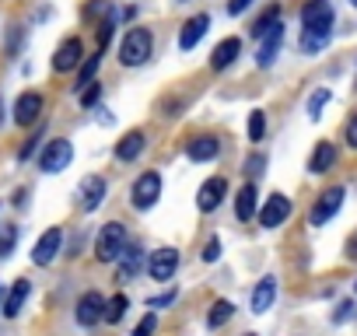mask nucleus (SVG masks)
Masks as SVG:
<instances>
[{"instance_id": "1", "label": "nucleus", "mask_w": 357, "mask_h": 336, "mask_svg": "<svg viewBox=\"0 0 357 336\" xmlns=\"http://www.w3.org/2000/svg\"><path fill=\"white\" fill-rule=\"evenodd\" d=\"M151 49H154V36L147 29H130L119 43V63L123 67H140L151 60Z\"/></svg>"}, {"instance_id": "2", "label": "nucleus", "mask_w": 357, "mask_h": 336, "mask_svg": "<svg viewBox=\"0 0 357 336\" xmlns=\"http://www.w3.org/2000/svg\"><path fill=\"white\" fill-rule=\"evenodd\" d=\"M126 249V228L119 221H109L98 235H95V259L98 263H116Z\"/></svg>"}, {"instance_id": "3", "label": "nucleus", "mask_w": 357, "mask_h": 336, "mask_svg": "<svg viewBox=\"0 0 357 336\" xmlns=\"http://www.w3.org/2000/svg\"><path fill=\"white\" fill-rule=\"evenodd\" d=\"M70 161H74V147H70V140H63V137L46 140V147H43V154H39V168H43L46 176H60V172H67Z\"/></svg>"}, {"instance_id": "4", "label": "nucleus", "mask_w": 357, "mask_h": 336, "mask_svg": "<svg viewBox=\"0 0 357 336\" xmlns=\"http://www.w3.org/2000/svg\"><path fill=\"white\" fill-rule=\"evenodd\" d=\"M161 200V176L158 172H140L130 186V207L133 211H151Z\"/></svg>"}, {"instance_id": "5", "label": "nucleus", "mask_w": 357, "mask_h": 336, "mask_svg": "<svg viewBox=\"0 0 357 336\" xmlns=\"http://www.w3.org/2000/svg\"><path fill=\"white\" fill-rule=\"evenodd\" d=\"M343 197H347V190H343V186H329L326 193H319V200L312 204L308 224H312V228H322V224H329V221L340 214V207H343Z\"/></svg>"}, {"instance_id": "6", "label": "nucleus", "mask_w": 357, "mask_h": 336, "mask_svg": "<svg viewBox=\"0 0 357 336\" xmlns=\"http://www.w3.org/2000/svg\"><path fill=\"white\" fill-rule=\"evenodd\" d=\"M336 11L329 0H308L301 8V32H333Z\"/></svg>"}, {"instance_id": "7", "label": "nucleus", "mask_w": 357, "mask_h": 336, "mask_svg": "<svg viewBox=\"0 0 357 336\" xmlns=\"http://www.w3.org/2000/svg\"><path fill=\"white\" fill-rule=\"evenodd\" d=\"M60 252H63V228L53 224V228H46V231L39 235V242L32 245V263H36V266H50Z\"/></svg>"}, {"instance_id": "8", "label": "nucleus", "mask_w": 357, "mask_h": 336, "mask_svg": "<svg viewBox=\"0 0 357 336\" xmlns=\"http://www.w3.org/2000/svg\"><path fill=\"white\" fill-rule=\"evenodd\" d=\"M81 56H84L81 36H67V39L56 46V53H53V70H56V74H70V70L81 67Z\"/></svg>"}, {"instance_id": "9", "label": "nucleus", "mask_w": 357, "mask_h": 336, "mask_svg": "<svg viewBox=\"0 0 357 336\" xmlns=\"http://www.w3.org/2000/svg\"><path fill=\"white\" fill-rule=\"evenodd\" d=\"M225 197H228V179H225V176L204 179V186L197 190V207H200V214H214V211L225 204Z\"/></svg>"}, {"instance_id": "10", "label": "nucleus", "mask_w": 357, "mask_h": 336, "mask_svg": "<svg viewBox=\"0 0 357 336\" xmlns=\"http://www.w3.org/2000/svg\"><path fill=\"white\" fill-rule=\"evenodd\" d=\"M144 266H147V273H151V280H158V284H165V280H172V277H175V270H178V249H172V245H165V249H158V252H151Z\"/></svg>"}, {"instance_id": "11", "label": "nucleus", "mask_w": 357, "mask_h": 336, "mask_svg": "<svg viewBox=\"0 0 357 336\" xmlns=\"http://www.w3.org/2000/svg\"><path fill=\"white\" fill-rule=\"evenodd\" d=\"M105 197H109V183H105L102 176H84V179H81V186H77V204H81L84 214L98 211Z\"/></svg>"}, {"instance_id": "12", "label": "nucleus", "mask_w": 357, "mask_h": 336, "mask_svg": "<svg viewBox=\"0 0 357 336\" xmlns=\"http://www.w3.org/2000/svg\"><path fill=\"white\" fill-rule=\"evenodd\" d=\"M43 109H46V98L39 91H22L18 102H15V123L18 126H36L43 119Z\"/></svg>"}, {"instance_id": "13", "label": "nucleus", "mask_w": 357, "mask_h": 336, "mask_svg": "<svg viewBox=\"0 0 357 336\" xmlns=\"http://www.w3.org/2000/svg\"><path fill=\"white\" fill-rule=\"evenodd\" d=\"M259 224L263 228H280L287 217H291V200L284 197V193H273V197H266V204L259 207Z\"/></svg>"}, {"instance_id": "14", "label": "nucleus", "mask_w": 357, "mask_h": 336, "mask_svg": "<svg viewBox=\"0 0 357 336\" xmlns=\"http://www.w3.org/2000/svg\"><path fill=\"white\" fill-rule=\"evenodd\" d=\"M280 46H284V25L277 22L263 39H259V53H256V67H273V60H277V53H280Z\"/></svg>"}, {"instance_id": "15", "label": "nucleus", "mask_w": 357, "mask_h": 336, "mask_svg": "<svg viewBox=\"0 0 357 336\" xmlns=\"http://www.w3.org/2000/svg\"><path fill=\"white\" fill-rule=\"evenodd\" d=\"M207 29H211V15H197V18H190V22L183 25V32H178V49H183V53L197 49L200 39L207 36Z\"/></svg>"}, {"instance_id": "16", "label": "nucleus", "mask_w": 357, "mask_h": 336, "mask_svg": "<svg viewBox=\"0 0 357 336\" xmlns=\"http://www.w3.org/2000/svg\"><path fill=\"white\" fill-rule=\"evenodd\" d=\"M218 154H221V140H218V137H211V133H200V137H193V140L186 144V158H190V161H197V165L214 161Z\"/></svg>"}, {"instance_id": "17", "label": "nucleus", "mask_w": 357, "mask_h": 336, "mask_svg": "<svg viewBox=\"0 0 357 336\" xmlns=\"http://www.w3.org/2000/svg\"><path fill=\"white\" fill-rule=\"evenodd\" d=\"M102 312H105V298H102L98 291H88V294L77 301L74 319H77V326H95V322H102Z\"/></svg>"}, {"instance_id": "18", "label": "nucleus", "mask_w": 357, "mask_h": 336, "mask_svg": "<svg viewBox=\"0 0 357 336\" xmlns=\"http://www.w3.org/2000/svg\"><path fill=\"white\" fill-rule=\"evenodd\" d=\"M238 53H242V39H238V36L221 39V43L214 46V53H211V70H228V67L238 60Z\"/></svg>"}, {"instance_id": "19", "label": "nucleus", "mask_w": 357, "mask_h": 336, "mask_svg": "<svg viewBox=\"0 0 357 336\" xmlns=\"http://www.w3.org/2000/svg\"><path fill=\"white\" fill-rule=\"evenodd\" d=\"M256 214H259V193H256L252 183H245V186L235 193V217H238L242 224H249Z\"/></svg>"}, {"instance_id": "20", "label": "nucleus", "mask_w": 357, "mask_h": 336, "mask_svg": "<svg viewBox=\"0 0 357 336\" xmlns=\"http://www.w3.org/2000/svg\"><path fill=\"white\" fill-rule=\"evenodd\" d=\"M273 301H277V280H273V277H263V280L252 287L249 308H252L256 315H266V312L273 308Z\"/></svg>"}, {"instance_id": "21", "label": "nucleus", "mask_w": 357, "mask_h": 336, "mask_svg": "<svg viewBox=\"0 0 357 336\" xmlns=\"http://www.w3.org/2000/svg\"><path fill=\"white\" fill-rule=\"evenodd\" d=\"M144 147H147L144 130H130V133H123V137L116 140V158H119V161H137V158L144 154Z\"/></svg>"}, {"instance_id": "22", "label": "nucleus", "mask_w": 357, "mask_h": 336, "mask_svg": "<svg viewBox=\"0 0 357 336\" xmlns=\"http://www.w3.org/2000/svg\"><path fill=\"white\" fill-rule=\"evenodd\" d=\"M116 263H119V273H116L119 284H130V280L144 270V252H140V245H130V242H126V249H123V256H119Z\"/></svg>"}, {"instance_id": "23", "label": "nucleus", "mask_w": 357, "mask_h": 336, "mask_svg": "<svg viewBox=\"0 0 357 336\" xmlns=\"http://www.w3.org/2000/svg\"><path fill=\"white\" fill-rule=\"evenodd\" d=\"M29 294H32V280H15L11 284V291H8V298H4V319H18L22 315V308H25V301H29Z\"/></svg>"}, {"instance_id": "24", "label": "nucleus", "mask_w": 357, "mask_h": 336, "mask_svg": "<svg viewBox=\"0 0 357 336\" xmlns=\"http://www.w3.org/2000/svg\"><path fill=\"white\" fill-rule=\"evenodd\" d=\"M333 165H336V147L329 140H319L315 151H312V158H308V172L312 176H326Z\"/></svg>"}, {"instance_id": "25", "label": "nucleus", "mask_w": 357, "mask_h": 336, "mask_svg": "<svg viewBox=\"0 0 357 336\" xmlns=\"http://www.w3.org/2000/svg\"><path fill=\"white\" fill-rule=\"evenodd\" d=\"M231 315H235V305H231V301H225V298H218V301L211 305V312H207V329H211V333H218L221 326H228V322H231Z\"/></svg>"}, {"instance_id": "26", "label": "nucleus", "mask_w": 357, "mask_h": 336, "mask_svg": "<svg viewBox=\"0 0 357 336\" xmlns=\"http://www.w3.org/2000/svg\"><path fill=\"white\" fill-rule=\"evenodd\" d=\"M277 22H280V4H270V8H266V11H263V15L252 22L249 36H252V39H263V36H266V32H270Z\"/></svg>"}, {"instance_id": "27", "label": "nucleus", "mask_w": 357, "mask_h": 336, "mask_svg": "<svg viewBox=\"0 0 357 336\" xmlns=\"http://www.w3.org/2000/svg\"><path fill=\"white\" fill-rule=\"evenodd\" d=\"M126 308H130V298H126V294H112V298L105 301V312H102V319H109V326H116V322H123Z\"/></svg>"}, {"instance_id": "28", "label": "nucleus", "mask_w": 357, "mask_h": 336, "mask_svg": "<svg viewBox=\"0 0 357 336\" xmlns=\"http://www.w3.org/2000/svg\"><path fill=\"white\" fill-rule=\"evenodd\" d=\"M333 32H301V53H322L329 46Z\"/></svg>"}, {"instance_id": "29", "label": "nucleus", "mask_w": 357, "mask_h": 336, "mask_svg": "<svg viewBox=\"0 0 357 336\" xmlns=\"http://www.w3.org/2000/svg\"><path fill=\"white\" fill-rule=\"evenodd\" d=\"M263 137H266V112H263V109H252V112H249V140L259 144Z\"/></svg>"}, {"instance_id": "30", "label": "nucleus", "mask_w": 357, "mask_h": 336, "mask_svg": "<svg viewBox=\"0 0 357 336\" xmlns=\"http://www.w3.org/2000/svg\"><path fill=\"white\" fill-rule=\"evenodd\" d=\"M18 245V224H4L0 228V259H8Z\"/></svg>"}, {"instance_id": "31", "label": "nucleus", "mask_w": 357, "mask_h": 336, "mask_svg": "<svg viewBox=\"0 0 357 336\" xmlns=\"http://www.w3.org/2000/svg\"><path fill=\"white\" fill-rule=\"evenodd\" d=\"M98 63H102V49H98L95 56H88V60H84V63L77 67V91H81V88H84V84L91 81V77H95V70H98Z\"/></svg>"}, {"instance_id": "32", "label": "nucleus", "mask_w": 357, "mask_h": 336, "mask_svg": "<svg viewBox=\"0 0 357 336\" xmlns=\"http://www.w3.org/2000/svg\"><path fill=\"white\" fill-rule=\"evenodd\" d=\"M329 98H333V91H329V88H319V91H312V95H308V119H319Z\"/></svg>"}, {"instance_id": "33", "label": "nucleus", "mask_w": 357, "mask_h": 336, "mask_svg": "<svg viewBox=\"0 0 357 336\" xmlns=\"http://www.w3.org/2000/svg\"><path fill=\"white\" fill-rule=\"evenodd\" d=\"M242 172L249 176V179H259L263 172H266V154H252V158H245V168Z\"/></svg>"}, {"instance_id": "34", "label": "nucleus", "mask_w": 357, "mask_h": 336, "mask_svg": "<svg viewBox=\"0 0 357 336\" xmlns=\"http://www.w3.org/2000/svg\"><path fill=\"white\" fill-rule=\"evenodd\" d=\"M77 95H81V105H84V109H91V105L98 102V95H102V84H98V81H88Z\"/></svg>"}, {"instance_id": "35", "label": "nucleus", "mask_w": 357, "mask_h": 336, "mask_svg": "<svg viewBox=\"0 0 357 336\" xmlns=\"http://www.w3.org/2000/svg\"><path fill=\"white\" fill-rule=\"evenodd\" d=\"M154 329H158V315H154V312H147V315L137 322V329H133L130 336H154Z\"/></svg>"}, {"instance_id": "36", "label": "nucleus", "mask_w": 357, "mask_h": 336, "mask_svg": "<svg viewBox=\"0 0 357 336\" xmlns=\"http://www.w3.org/2000/svg\"><path fill=\"white\" fill-rule=\"evenodd\" d=\"M112 36H116V22H112V18H105V22L98 25V49H105V46L112 43Z\"/></svg>"}, {"instance_id": "37", "label": "nucleus", "mask_w": 357, "mask_h": 336, "mask_svg": "<svg viewBox=\"0 0 357 336\" xmlns=\"http://www.w3.org/2000/svg\"><path fill=\"white\" fill-rule=\"evenodd\" d=\"M218 256H221V238L214 235V238L204 245V263H218Z\"/></svg>"}, {"instance_id": "38", "label": "nucleus", "mask_w": 357, "mask_h": 336, "mask_svg": "<svg viewBox=\"0 0 357 336\" xmlns=\"http://www.w3.org/2000/svg\"><path fill=\"white\" fill-rule=\"evenodd\" d=\"M39 140H43V130H39V133H36L32 140H25V147L18 151V161H29V158L36 154V147H39Z\"/></svg>"}, {"instance_id": "39", "label": "nucleus", "mask_w": 357, "mask_h": 336, "mask_svg": "<svg viewBox=\"0 0 357 336\" xmlns=\"http://www.w3.org/2000/svg\"><path fill=\"white\" fill-rule=\"evenodd\" d=\"M350 315H354V301H340V305H336V312H333V322L340 326V322H347Z\"/></svg>"}, {"instance_id": "40", "label": "nucleus", "mask_w": 357, "mask_h": 336, "mask_svg": "<svg viewBox=\"0 0 357 336\" xmlns=\"http://www.w3.org/2000/svg\"><path fill=\"white\" fill-rule=\"evenodd\" d=\"M343 137H347V144H350V147H357V112L347 119V126H343Z\"/></svg>"}, {"instance_id": "41", "label": "nucleus", "mask_w": 357, "mask_h": 336, "mask_svg": "<svg viewBox=\"0 0 357 336\" xmlns=\"http://www.w3.org/2000/svg\"><path fill=\"white\" fill-rule=\"evenodd\" d=\"M105 8H109V0H91V4L84 8V18H98Z\"/></svg>"}, {"instance_id": "42", "label": "nucleus", "mask_w": 357, "mask_h": 336, "mask_svg": "<svg viewBox=\"0 0 357 336\" xmlns=\"http://www.w3.org/2000/svg\"><path fill=\"white\" fill-rule=\"evenodd\" d=\"M172 301H175V291H165V294H158V298H151L147 305H151V308H168Z\"/></svg>"}, {"instance_id": "43", "label": "nucleus", "mask_w": 357, "mask_h": 336, "mask_svg": "<svg viewBox=\"0 0 357 336\" xmlns=\"http://www.w3.org/2000/svg\"><path fill=\"white\" fill-rule=\"evenodd\" d=\"M252 0H228V15H245Z\"/></svg>"}, {"instance_id": "44", "label": "nucleus", "mask_w": 357, "mask_h": 336, "mask_svg": "<svg viewBox=\"0 0 357 336\" xmlns=\"http://www.w3.org/2000/svg\"><path fill=\"white\" fill-rule=\"evenodd\" d=\"M343 252H347V259H357V231L347 238V249H343Z\"/></svg>"}, {"instance_id": "45", "label": "nucleus", "mask_w": 357, "mask_h": 336, "mask_svg": "<svg viewBox=\"0 0 357 336\" xmlns=\"http://www.w3.org/2000/svg\"><path fill=\"white\" fill-rule=\"evenodd\" d=\"M0 123H4V102H0Z\"/></svg>"}, {"instance_id": "46", "label": "nucleus", "mask_w": 357, "mask_h": 336, "mask_svg": "<svg viewBox=\"0 0 357 336\" xmlns=\"http://www.w3.org/2000/svg\"><path fill=\"white\" fill-rule=\"evenodd\" d=\"M350 4H354V8H357V0H350Z\"/></svg>"}, {"instance_id": "47", "label": "nucleus", "mask_w": 357, "mask_h": 336, "mask_svg": "<svg viewBox=\"0 0 357 336\" xmlns=\"http://www.w3.org/2000/svg\"><path fill=\"white\" fill-rule=\"evenodd\" d=\"M354 291H357V280H354Z\"/></svg>"}, {"instance_id": "48", "label": "nucleus", "mask_w": 357, "mask_h": 336, "mask_svg": "<svg viewBox=\"0 0 357 336\" xmlns=\"http://www.w3.org/2000/svg\"><path fill=\"white\" fill-rule=\"evenodd\" d=\"M245 336H256V333H245Z\"/></svg>"}]
</instances>
